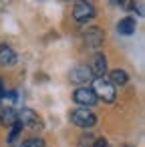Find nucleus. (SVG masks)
I'll return each instance as SVG.
<instances>
[{
    "label": "nucleus",
    "instance_id": "nucleus-14",
    "mask_svg": "<svg viewBox=\"0 0 145 147\" xmlns=\"http://www.w3.org/2000/svg\"><path fill=\"white\" fill-rule=\"evenodd\" d=\"M20 147H45V139H42V137H30V139H26Z\"/></svg>",
    "mask_w": 145,
    "mask_h": 147
},
{
    "label": "nucleus",
    "instance_id": "nucleus-10",
    "mask_svg": "<svg viewBox=\"0 0 145 147\" xmlns=\"http://www.w3.org/2000/svg\"><path fill=\"white\" fill-rule=\"evenodd\" d=\"M135 28H137V22H135L133 16H127V18L119 20V24H117V32L123 34V36H131L135 32Z\"/></svg>",
    "mask_w": 145,
    "mask_h": 147
},
{
    "label": "nucleus",
    "instance_id": "nucleus-15",
    "mask_svg": "<svg viewBox=\"0 0 145 147\" xmlns=\"http://www.w3.org/2000/svg\"><path fill=\"white\" fill-rule=\"evenodd\" d=\"M93 143H95V137H93L91 133L81 135V147H93Z\"/></svg>",
    "mask_w": 145,
    "mask_h": 147
},
{
    "label": "nucleus",
    "instance_id": "nucleus-13",
    "mask_svg": "<svg viewBox=\"0 0 145 147\" xmlns=\"http://www.w3.org/2000/svg\"><path fill=\"white\" fill-rule=\"evenodd\" d=\"M22 129H24V127H22L20 123H14L12 129H10V135H8V143H14V141L18 139V135L22 133Z\"/></svg>",
    "mask_w": 145,
    "mask_h": 147
},
{
    "label": "nucleus",
    "instance_id": "nucleus-12",
    "mask_svg": "<svg viewBox=\"0 0 145 147\" xmlns=\"http://www.w3.org/2000/svg\"><path fill=\"white\" fill-rule=\"evenodd\" d=\"M109 79H111L109 83L115 87V85H125V83L129 81V75H127L123 69H115V71H111V73H109Z\"/></svg>",
    "mask_w": 145,
    "mask_h": 147
},
{
    "label": "nucleus",
    "instance_id": "nucleus-9",
    "mask_svg": "<svg viewBox=\"0 0 145 147\" xmlns=\"http://www.w3.org/2000/svg\"><path fill=\"white\" fill-rule=\"evenodd\" d=\"M16 63V53L8 45H0V67H12Z\"/></svg>",
    "mask_w": 145,
    "mask_h": 147
},
{
    "label": "nucleus",
    "instance_id": "nucleus-4",
    "mask_svg": "<svg viewBox=\"0 0 145 147\" xmlns=\"http://www.w3.org/2000/svg\"><path fill=\"white\" fill-rule=\"evenodd\" d=\"M73 99H75V103L77 105H81V107H95L97 105V97H95V93H93V89H89V87H79L75 93H73Z\"/></svg>",
    "mask_w": 145,
    "mask_h": 147
},
{
    "label": "nucleus",
    "instance_id": "nucleus-5",
    "mask_svg": "<svg viewBox=\"0 0 145 147\" xmlns=\"http://www.w3.org/2000/svg\"><path fill=\"white\" fill-rule=\"evenodd\" d=\"M16 117H18V123H20L22 127H28V129H38V127H42L40 117H38L32 109H20V111L16 113Z\"/></svg>",
    "mask_w": 145,
    "mask_h": 147
},
{
    "label": "nucleus",
    "instance_id": "nucleus-3",
    "mask_svg": "<svg viewBox=\"0 0 145 147\" xmlns=\"http://www.w3.org/2000/svg\"><path fill=\"white\" fill-rule=\"evenodd\" d=\"M95 14H97V10H95V4L91 2V0H79V2L75 4V8H73V18L77 22H87Z\"/></svg>",
    "mask_w": 145,
    "mask_h": 147
},
{
    "label": "nucleus",
    "instance_id": "nucleus-2",
    "mask_svg": "<svg viewBox=\"0 0 145 147\" xmlns=\"http://www.w3.org/2000/svg\"><path fill=\"white\" fill-rule=\"evenodd\" d=\"M93 93L97 99L105 101V103H113L115 101V87L107 81V79H93Z\"/></svg>",
    "mask_w": 145,
    "mask_h": 147
},
{
    "label": "nucleus",
    "instance_id": "nucleus-7",
    "mask_svg": "<svg viewBox=\"0 0 145 147\" xmlns=\"http://www.w3.org/2000/svg\"><path fill=\"white\" fill-rule=\"evenodd\" d=\"M83 36H85L87 47H91V49H97V47H101V45H103V32H101L99 28H95V26L87 28V32H85Z\"/></svg>",
    "mask_w": 145,
    "mask_h": 147
},
{
    "label": "nucleus",
    "instance_id": "nucleus-1",
    "mask_svg": "<svg viewBox=\"0 0 145 147\" xmlns=\"http://www.w3.org/2000/svg\"><path fill=\"white\" fill-rule=\"evenodd\" d=\"M71 121H73V125H77V127L91 129V127L97 125V115H95L91 109H87V107H79V109L71 111Z\"/></svg>",
    "mask_w": 145,
    "mask_h": 147
},
{
    "label": "nucleus",
    "instance_id": "nucleus-8",
    "mask_svg": "<svg viewBox=\"0 0 145 147\" xmlns=\"http://www.w3.org/2000/svg\"><path fill=\"white\" fill-rule=\"evenodd\" d=\"M93 73V79H103V75H107V59L105 55H95L93 67H89Z\"/></svg>",
    "mask_w": 145,
    "mask_h": 147
},
{
    "label": "nucleus",
    "instance_id": "nucleus-11",
    "mask_svg": "<svg viewBox=\"0 0 145 147\" xmlns=\"http://www.w3.org/2000/svg\"><path fill=\"white\" fill-rule=\"evenodd\" d=\"M0 123L4 127H12L14 123H18V117H16V111L12 107H4L0 109Z\"/></svg>",
    "mask_w": 145,
    "mask_h": 147
},
{
    "label": "nucleus",
    "instance_id": "nucleus-16",
    "mask_svg": "<svg viewBox=\"0 0 145 147\" xmlns=\"http://www.w3.org/2000/svg\"><path fill=\"white\" fill-rule=\"evenodd\" d=\"M93 147H111V145H109V141H107V139H103V137H101V139H95Z\"/></svg>",
    "mask_w": 145,
    "mask_h": 147
},
{
    "label": "nucleus",
    "instance_id": "nucleus-6",
    "mask_svg": "<svg viewBox=\"0 0 145 147\" xmlns=\"http://www.w3.org/2000/svg\"><path fill=\"white\" fill-rule=\"evenodd\" d=\"M89 81H93V73H91L89 67L77 65L75 69H71V83H75V85H87Z\"/></svg>",
    "mask_w": 145,
    "mask_h": 147
},
{
    "label": "nucleus",
    "instance_id": "nucleus-17",
    "mask_svg": "<svg viewBox=\"0 0 145 147\" xmlns=\"http://www.w3.org/2000/svg\"><path fill=\"white\" fill-rule=\"evenodd\" d=\"M0 97H6V91H4V85H2V81H0Z\"/></svg>",
    "mask_w": 145,
    "mask_h": 147
},
{
    "label": "nucleus",
    "instance_id": "nucleus-18",
    "mask_svg": "<svg viewBox=\"0 0 145 147\" xmlns=\"http://www.w3.org/2000/svg\"><path fill=\"white\" fill-rule=\"evenodd\" d=\"M111 2H113V4H117V6H121V4L125 2V0H111Z\"/></svg>",
    "mask_w": 145,
    "mask_h": 147
}]
</instances>
